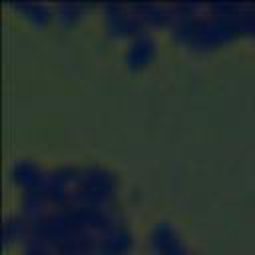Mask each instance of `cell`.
<instances>
[{"label": "cell", "instance_id": "obj_1", "mask_svg": "<svg viewBox=\"0 0 255 255\" xmlns=\"http://www.w3.org/2000/svg\"><path fill=\"white\" fill-rule=\"evenodd\" d=\"M118 191L116 173L102 163H80L76 175V187L72 191L70 203H90V205H110Z\"/></svg>", "mask_w": 255, "mask_h": 255}, {"label": "cell", "instance_id": "obj_2", "mask_svg": "<svg viewBox=\"0 0 255 255\" xmlns=\"http://www.w3.org/2000/svg\"><path fill=\"white\" fill-rule=\"evenodd\" d=\"M147 249L151 255H193L187 249L179 229L167 219L151 223L147 231Z\"/></svg>", "mask_w": 255, "mask_h": 255}, {"label": "cell", "instance_id": "obj_3", "mask_svg": "<svg viewBox=\"0 0 255 255\" xmlns=\"http://www.w3.org/2000/svg\"><path fill=\"white\" fill-rule=\"evenodd\" d=\"M133 245V233L120 217L100 229L94 239L92 255H126Z\"/></svg>", "mask_w": 255, "mask_h": 255}, {"label": "cell", "instance_id": "obj_4", "mask_svg": "<svg viewBox=\"0 0 255 255\" xmlns=\"http://www.w3.org/2000/svg\"><path fill=\"white\" fill-rule=\"evenodd\" d=\"M104 12V22L106 28L112 34L118 36H131L135 32H139L143 28V24L139 22L133 6H124V4H104L102 6Z\"/></svg>", "mask_w": 255, "mask_h": 255}, {"label": "cell", "instance_id": "obj_5", "mask_svg": "<svg viewBox=\"0 0 255 255\" xmlns=\"http://www.w3.org/2000/svg\"><path fill=\"white\" fill-rule=\"evenodd\" d=\"M155 38L147 32V30H139L135 34L129 36L128 44H126V50H124V58L129 66H141V64H147L153 54H155Z\"/></svg>", "mask_w": 255, "mask_h": 255}, {"label": "cell", "instance_id": "obj_6", "mask_svg": "<svg viewBox=\"0 0 255 255\" xmlns=\"http://www.w3.org/2000/svg\"><path fill=\"white\" fill-rule=\"evenodd\" d=\"M44 173H46V169L32 157H18L10 165V175L22 189L38 185L40 179L44 177Z\"/></svg>", "mask_w": 255, "mask_h": 255}, {"label": "cell", "instance_id": "obj_7", "mask_svg": "<svg viewBox=\"0 0 255 255\" xmlns=\"http://www.w3.org/2000/svg\"><path fill=\"white\" fill-rule=\"evenodd\" d=\"M133 10L141 24H167L169 22V6L143 2V4H133Z\"/></svg>", "mask_w": 255, "mask_h": 255}, {"label": "cell", "instance_id": "obj_8", "mask_svg": "<svg viewBox=\"0 0 255 255\" xmlns=\"http://www.w3.org/2000/svg\"><path fill=\"white\" fill-rule=\"evenodd\" d=\"M30 219L24 215V213H10L6 215L4 219V239L10 241V239H26L28 233H30Z\"/></svg>", "mask_w": 255, "mask_h": 255}, {"label": "cell", "instance_id": "obj_9", "mask_svg": "<svg viewBox=\"0 0 255 255\" xmlns=\"http://www.w3.org/2000/svg\"><path fill=\"white\" fill-rule=\"evenodd\" d=\"M22 255H60V251L52 241L36 233H28L24 247H22Z\"/></svg>", "mask_w": 255, "mask_h": 255}, {"label": "cell", "instance_id": "obj_10", "mask_svg": "<svg viewBox=\"0 0 255 255\" xmlns=\"http://www.w3.org/2000/svg\"><path fill=\"white\" fill-rule=\"evenodd\" d=\"M16 8L22 10L26 16H30L36 22H46L54 16V8L44 2H18Z\"/></svg>", "mask_w": 255, "mask_h": 255}, {"label": "cell", "instance_id": "obj_11", "mask_svg": "<svg viewBox=\"0 0 255 255\" xmlns=\"http://www.w3.org/2000/svg\"><path fill=\"white\" fill-rule=\"evenodd\" d=\"M84 6L82 4H76V2H60L54 6V16L60 20V22H74L80 14H82Z\"/></svg>", "mask_w": 255, "mask_h": 255}]
</instances>
